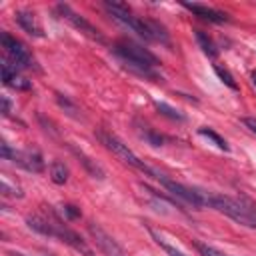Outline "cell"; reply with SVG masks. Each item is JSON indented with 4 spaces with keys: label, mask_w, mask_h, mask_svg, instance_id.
<instances>
[{
    "label": "cell",
    "mask_w": 256,
    "mask_h": 256,
    "mask_svg": "<svg viewBox=\"0 0 256 256\" xmlns=\"http://www.w3.org/2000/svg\"><path fill=\"white\" fill-rule=\"evenodd\" d=\"M112 52L122 60V64L126 68H130L132 72H136L138 76H144V78H150V80H158L160 76L154 72V68L160 64L158 58L144 46H140L138 42L134 40H118L114 46H112Z\"/></svg>",
    "instance_id": "6da1fadb"
},
{
    "label": "cell",
    "mask_w": 256,
    "mask_h": 256,
    "mask_svg": "<svg viewBox=\"0 0 256 256\" xmlns=\"http://www.w3.org/2000/svg\"><path fill=\"white\" fill-rule=\"evenodd\" d=\"M210 208L226 214L228 218H232L234 222L246 226V228H254L256 230V204H252L250 200L244 198H230V196H222V194H210Z\"/></svg>",
    "instance_id": "7a4b0ae2"
},
{
    "label": "cell",
    "mask_w": 256,
    "mask_h": 256,
    "mask_svg": "<svg viewBox=\"0 0 256 256\" xmlns=\"http://www.w3.org/2000/svg\"><path fill=\"white\" fill-rule=\"evenodd\" d=\"M96 138L104 144V148H108L114 156H118L122 162H126L128 166H132V168H136V170H140V172H144V174H150V176H154V168H150L148 164H144L130 148H128V144H124L118 136H114L112 132H108V130H104V128H98L96 132Z\"/></svg>",
    "instance_id": "3957f363"
},
{
    "label": "cell",
    "mask_w": 256,
    "mask_h": 256,
    "mask_svg": "<svg viewBox=\"0 0 256 256\" xmlns=\"http://www.w3.org/2000/svg\"><path fill=\"white\" fill-rule=\"evenodd\" d=\"M154 178L168 190V194L176 196L178 200L194 206V208H204V206H210V192H204L200 188H190V186H184L180 182H174L166 176H162L160 172L154 170Z\"/></svg>",
    "instance_id": "277c9868"
},
{
    "label": "cell",
    "mask_w": 256,
    "mask_h": 256,
    "mask_svg": "<svg viewBox=\"0 0 256 256\" xmlns=\"http://www.w3.org/2000/svg\"><path fill=\"white\" fill-rule=\"evenodd\" d=\"M0 44H2V48H4V52H6V56H8V60H10L16 68H32V66H34V60H32L28 48H26L20 40L12 38L8 32H0Z\"/></svg>",
    "instance_id": "5b68a950"
},
{
    "label": "cell",
    "mask_w": 256,
    "mask_h": 256,
    "mask_svg": "<svg viewBox=\"0 0 256 256\" xmlns=\"http://www.w3.org/2000/svg\"><path fill=\"white\" fill-rule=\"evenodd\" d=\"M56 10L60 12V16H62L64 20H68L76 30H80L82 34H86L90 40H96V42L104 44V36H102V32H100L94 24H90L84 16H80L78 12H74L68 4H58V6H56Z\"/></svg>",
    "instance_id": "8992f818"
},
{
    "label": "cell",
    "mask_w": 256,
    "mask_h": 256,
    "mask_svg": "<svg viewBox=\"0 0 256 256\" xmlns=\"http://www.w3.org/2000/svg\"><path fill=\"white\" fill-rule=\"evenodd\" d=\"M88 232H90V236L94 238L96 246L100 248V252H102L104 256H126V252L122 250V246H120L102 226H98L96 222H90V224H88Z\"/></svg>",
    "instance_id": "52a82bcc"
},
{
    "label": "cell",
    "mask_w": 256,
    "mask_h": 256,
    "mask_svg": "<svg viewBox=\"0 0 256 256\" xmlns=\"http://www.w3.org/2000/svg\"><path fill=\"white\" fill-rule=\"evenodd\" d=\"M54 232H56V236L54 238H58V240H62L64 244H68L70 248H74L76 252H80L82 256H96L94 254V250L82 240V236L78 234V232H74V230H70L66 224H62L60 220H56L54 218Z\"/></svg>",
    "instance_id": "ba28073f"
},
{
    "label": "cell",
    "mask_w": 256,
    "mask_h": 256,
    "mask_svg": "<svg viewBox=\"0 0 256 256\" xmlns=\"http://www.w3.org/2000/svg\"><path fill=\"white\" fill-rule=\"evenodd\" d=\"M12 162L28 172H36V174L44 172V158L38 150H14Z\"/></svg>",
    "instance_id": "9c48e42d"
},
{
    "label": "cell",
    "mask_w": 256,
    "mask_h": 256,
    "mask_svg": "<svg viewBox=\"0 0 256 256\" xmlns=\"http://www.w3.org/2000/svg\"><path fill=\"white\" fill-rule=\"evenodd\" d=\"M182 6L186 8V10H190L194 16H198V18H202V20H206V22H214V24H222V22H228L230 18H228V14H224V12H220V10H216V8H210V6H206V4H196V2H182Z\"/></svg>",
    "instance_id": "30bf717a"
},
{
    "label": "cell",
    "mask_w": 256,
    "mask_h": 256,
    "mask_svg": "<svg viewBox=\"0 0 256 256\" xmlns=\"http://www.w3.org/2000/svg\"><path fill=\"white\" fill-rule=\"evenodd\" d=\"M2 82L14 90H30L32 88V82L24 76L18 74V68L10 62V60H4L2 62Z\"/></svg>",
    "instance_id": "8fae6325"
},
{
    "label": "cell",
    "mask_w": 256,
    "mask_h": 256,
    "mask_svg": "<svg viewBox=\"0 0 256 256\" xmlns=\"http://www.w3.org/2000/svg\"><path fill=\"white\" fill-rule=\"evenodd\" d=\"M14 16H16L18 26H20L26 34H30V36H34V38H44V30H42V26L38 24L36 16H34L30 10H18Z\"/></svg>",
    "instance_id": "7c38bea8"
},
{
    "label": "cell",
    "mask_w": 256,
    "mask_h": 256,
    "mask_svg": "<svg viewBox=\"0 0 256 256\" xmlns=\"http://www.w3.org/2000/svg\"><path fill=\"white\" fill-rule=\"evenodd\" d=\"M70 150L74 152V156L80 160V164L86 168V172L92 176V178H98V180H104V176H106V172H104V168L96 162V160H92L88 154H84L82 150H76L74 146H70Z\"/></svg>",
    "instance_id": "4fadbf2b"
},
{
    "label": "cell",
    "mask_w": 256,
    "mask_h": 256,
    "mask_svg": "<svg viewBox=\"0 0 256 256\" xmlns=\"http://www.w3.org/2000/svg\"><path fill=\"white\" fill-rule=\"evenodd\" d=\"M26 224H28V228H32L34 232H38V234H42V236H50V238L56 236V232H54V220H50V218L28 216V218H26Z\"/></svg>",
    "instance_id": "5bb4252c"
},
{
    "label": "cell",
    "mask_w": 256,
    "mask_h": 256,
    "mask_svg": "<svg viewBox=\"0 0 256 256\" xmlns=\"http://www.w3.org/2000/svg\"><path fill=\"white\" fill-rule=\"evenodd\" d=\"M48 172H50V180H52L54 184H66V182H68L70 170H68V166H66L64 162H60V160H52Z\"/></svg>",
    "instance_id": "9a60e30c"
},
{
    "label": "cell",
    "mask_w": 256,
    "mask_h": 256,
    "mask_svg": "<svg viewBox=\"0 0 256 256\" xmlns=\"http://www.w3.org/2000/svg\"><path fill=\"white\" fill-rule=\"evenodd\" d=\"M194 36H196V40H198V44H200V48H202V52L208 56V58H216L218 56V48H216V44H214V40L208 36V32H204V30H194Z\"/></svg>",
    "instance_id": "2e32d148"
},
{
    "label": "cell",
    "mask_w": 256,
    "mask_h": 256,
    "mask_svg": "<svg viewBox=\"0 0 256 256\" xmlns=\"http://www.w3.org/2000/svg\"><path fill=\"white\" fill-rule=\"evenodd\" d=\"M198 134H200V136H204V138H208V140H210V142H212V144H214L218 150H224V152H228V150H230V146L226 144V140H224V138H222L218 132H214L212 128L202 126V128H198Z\"/></svg>",
    "instance_id": "e0dca14e"
},
{
    "label": "cell",
    "mask_w": 256,
    "mask_h": 256,
    "mask_svg": "<svg viewBox=\"0 0 256 256\" xmlns=\"http://www.w3.org/2000/svg\"><path fill=\"white\" fill-rule=\"evenodd\" d=\"M148 232H150V236H152V238L156 240V244H158V246H160V248H162V250H164V252H166L168 256H186V254H184L182 250H178L176 246L168 244V242H166V240H164V238H162V236H160V234H158L156 230H152V228H150Z\"/></svg>",
    "instance_id": "ac0fdd59"
},
{
    "label": "cell",
    "mask_w": 256,
    "mask_h": 256,
    "mask_svg": "<svg viewBox=\"0 0 256 256\" xmlns=\"http://www.w3.org/2000/svg\"><path fill=\"white\" fill-rule=\"evenodd\" d=\"M56 102H58V106H60L68 116H72V118H80V110H78V106H76L68 96H64V94H56Z\"/></svg>",
    "instance_id": "d6986e66"
},
{
    "label": "cell",
    "mask_w": 256,
    "mask_h": 256,
    "mask_svg": "<svg viewBox=\"0 0 256 256\" xmlns=\"http://www.w3.org/2000/svg\"><path fill=\"white\" fill-rule=\"evenodd\" d=\"M214 72H216V76L222 80V84H226L230 90H238V84H236V80H234V76L230 74L228 68H224L222 64H214Z\"/></svg>",
    "instance_id": "ffe728a7"
},
{
    "label": "cell",
    "mask_w": 256,
    "mask_h": 256,
    "mask_svg": "<svg viewBox=\"0 0 256 256\" xmlns=\"http://www.w3.org/2000/svg\"><path fill=\"white\" fill-rule=\"evenodd\" d=\"M156 110H158L162 116L170 118V120H178V122H182V120H184V114H182L180 110H176L174 106L166 104V102H158V104H156Z\"/></svg>",
    "instance_id": "44dd1931"
},
{
    "label": "cell",
    "mask_w": 256,
    "mask_h": 256,
    "mask_svg": "<svg viewBox=\"0 0 256 256\" xmlns=\"http://www.w3.org/2000/svg\"><path fill=\"white\" fill-rule=\"evenodd\" d=\"M2 194L4 196H12V198H22V188L18 184L12 186L6 178H2Z\"/></svg>",
    "instance_id": "7402d4cb"
},
{
    "label": "cell",
    "mask_w": 256,
    "mask_h": 256,
    "mask_svg": "<svg viewBox=\"0 0 256 256\" xmlns=\"http://www.w3.org/2000/svg\"><path fill=\"white\" fill-rule=\"evenodd\" d=\"M60 214L66 220H76V218H80V208L74 206V204H62L60 206Z\"/></svg>",
    "instance_id": "603a6c76"
},
{
    "label": "cell",
    "mask_w": 256,
    "mask_h": 256,
    "mask_svg": "<svg viewBox=\"0 0 256 256\" xmlns=\"http://www.w3.org/2000/svg\"><path fill=\"white\" fill-rule=\"evenodd\" d=\"M142 138H144L148 144H152V146H162V142H164V138H162L160 134H156L154 130H150V128H146V130L142 132Z\"/></svg>",
    "instance_id": "cb8c5ba5"
},
{
    "label": "cell",
    "mask_w": 256,
    "mask_h": 256,
    "mask_svg": "<svg viewBox=\"0 0 256 256\" xmlns=\"http://www.w3.org/2000/svg\"><path fill=\"white\" fill-rule=\"evenodd\" d=\"M196 248H198V252L202 256H228V254H224V252H220V250H216V248H212L208 244H202V242H196Z\"/></svg>",
    "instance_id": "d4e9b609"
},
{
    "label": "cell",
    "mask_w": 256,
    "mask_h": 256,
    "mask_svg": "<svg viewBox=\"0 0 256 256\" xmlns=\"http://www.w3.org/2000/svg\"><path fill=\"white\" fill-rule=\"evenodd\" d=\"M242 122H244V126L252 132V134H256V118H252V116H246V118H242Z\"/></svg>",
    "instance_id": "484cf974"
},
{
    "label": "cell",
    "mask_w": 256,
    "mask_h": 256,
    "mask_svg": "<svg viewBox=\"0 0 256 256\" xmlns=\"http://www.w3.org/2000/svg\"><path fill=\"white\" fill-rule=\"evenodd\" d=\"M10 112H12V104H10L8 96H2V114L4 116H10Z\"/></svg>",
    "instance_id": "4316f807"
},
{
    "label": "cell",
    "mask_w": 256,
    "mask_h": 256,
    "mask_svg": "<svg viewBox=\"0 0 256 256\" xmlns=\"http://www.w3.org/2000/svg\"><path fill=\"white\" fill-rule=\"evenodd\" d=\"M252 84H254V86H256V70H254V72H252Z\"/></svg>",
    "instance_id": "83f0119b"
}]
</instances>
